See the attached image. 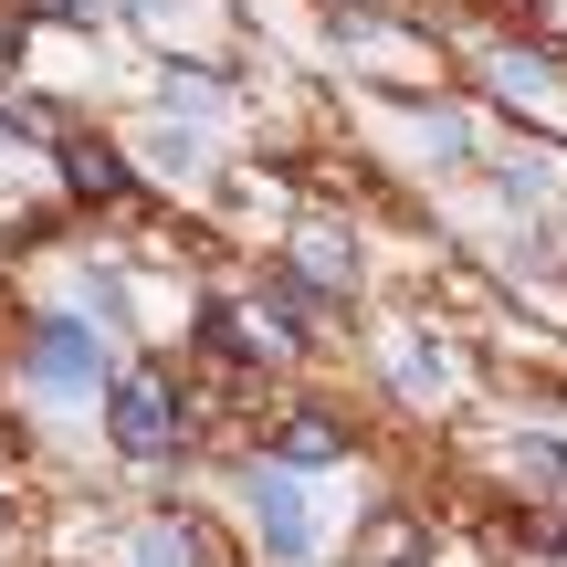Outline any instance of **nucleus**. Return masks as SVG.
<instances>
[{
    "label": "nucleus",
    "instance_id": "f257e3e1",
    "mask_svg": "<svg viewBox=\"0 0 567 567\" xmlns=\"http://www.w3.org/2000/svg\"><path fill=\"white\" fill-rule=\"evenodd\" d=\"M21 379H32L53 410H84V400L116 389V368H105V337L84 316H32V337H21Z\"/></svg>",
    "mask_w": 567,
    "mask_h": 567
},
{
    "label": "nucleus",
    "instance_id": "f03ea898",
    "mask_svg": "<svg viewBox=\"0 0 567 567\" xmlns=\"http://www.w3.org/2000/svg\"><path fill=\"white\" fill-rule=\"evenodd\" d=\"M105 431H116V452H126V463H168V452L189 442V400L158 379V368H137V379H116V389H105Z\"/></svg>",
    "mask_w": 567,
    "mask_h": 567
},
{
    "label": "nucleus",
    "instance_id": "7ed1b4c3",
    "mask_svg": "<svg viewBox=\"0 0 567 567\" xmlns=\"http://www.w3.org/2000/svg\"><path fill=\"white\" fill-rule=\"evenodd\" d=\"M252 536H264L284 567H305L326 547V494L305 484L295 463H252Z\"/></svg>",
    "mask_w": 567,
    "mask_h": 567
},
{
    "label": "nucleus",
    "instance_id": "20e7f679",
    "mask_svg": "<svg viewBox=\"0 0 567 567\" xmlns=\"http://www.w3.org/2000/svg\"><path fill=\"white\" fill-rule=\"evenodd\" d=\"M473 84L494 105H515V116H536V126H567V74H547V53H526V42H494L473 63Z\"/></svg>",
    "mask_w": 567,
    "mask_h": 567
},
{
    "label": "nucleus",
    "instance_id": "39448f33",
    "mask_svg": "<svg viewBox=\"0 0 567 567\" xmlns=\"http://www.w3.org/2000/svg\"><path fill=\"white\" fill-rule=\"evenodd\" d=\"M53 168H63L74 200H126V158L105 137H53Z\"/></svg>",
    "mask_w": 567,
    "mask_h": 567
},
{
    "label": "nucleus",
    "instance_id": "423d86ee",
    "mask_svg": "<svg viewBox=\"0 0 567 567\" xmlns=\"http://www.w3.org/2000/svg\"><path fill=\"white\" fill-rule=\"evenodd\" d=\"M295 274L316 284V295H347V284H358V243H347L337 221H305L295 231Z\"/></svg>",
    "mask_w": 567,
    "mask_h": 567
},
{
    "label": "nucleus",
    "instance_id": "0eeeda50",
    "mask_svg": "<svg viewBox=\"0 0 567 567\" xmlns=\"http://www.w3.org/2000/svg\"><path fill=\"white\" fill-rule=\"evenodd\" d=\"M389 389H410V400H442V389H452L442 347H421V337H389Z\"/></svg>",
    "mask_w": 567,
    "mask_h": 567
},
{
    "label": "nucleus",
    "instance_id": "6e6552de",
    "mask_svg": "<svg viewBox=\"0 0 567 567\" xmlns=\"http://www.w3.org/2000/svg\"><path fill=\"white\" fill-rule=\"evenodd\" d=\"M410 137H421L431 168H463V158H473V126L452 116V105H410Z\"/></svg>",
    "mask_w": 567,
    "mask_h": 567
},
{
    "label": "nucleus",
    "instance_id": "1a4fd4ad",
    "mask_svg": "<svg viewBox=\"0 0 567 567\" xmlns=\"http://www.w3.org/2000/svg\"><path fill=\"white\" fill-rule=\"evenodd\" d=\"M347 431L326 421V410H295V421H274V463H337Z\"/></svg>",
    "mask_w": 567,
    "mask_h": 567
},
{
    "label": "nucleus",
    "instance_id": "9d476101",
    "mask_svg": "<svg viewBox=\"0 0 567 567\" xmlns=\"http://www.w3.org/2000/svg\"><path fill=\"white\" fill-rule=\"evenodd\" d=\"M505 473H526V494H547V505H567V452L557 442H515Z\"/></svg>",
    "mask_w": 567,
    "mask_h": 567
},
{
    "label": "nucleus",
    "instance_id": "9b49d317",
    "mask_svg": "<svg viewBox=\"0 0 567 567\" xmlns=\"http://www.w3.org/2000/svg\"><path fill=\"white\" fill-rule=\"evenodd\" d=\"M137 567H189V526H137Z\"/></svg>",
    "mask_w": 567,
    "mask_h": 567
},
{
    "label": "nucleus",
    "instance_id": "f8f14e48",
    "mask_svg": "<svg viewBox=\"0 0 567 567\" xmlns=\"http://www.w3.org/2000/svg\"><path fill=\"white\" fill-rule=\"evenodd\" d=\"M147 147H158V158H168V168H179V179H200V168H210V147H200V137H189V126H158V137H147Z\"/></svg>",
    "mask_w": 567,
    "mask_h": 567
},
{
    "label": "nucleus",
    "instance_id": "ddd939ff",
    "mask_svg": "<svg viewBox=\"0 0 567 567\" xmlns=\"http://www.w3.org/2000/svg\"><path fill=\"white\" fill-rule=\"evenodd\" d=\"M168 105H189V116H221V84H210V74H168Z\"/></svg>",
    "mask_w": 567,
    "mask_h": 567
},
{
    "label": "nucleus",
    "instance_id": "4468645a",
    "mask_svg": "<svg viewBox=\"0 0 567 567\" xmlns=\"http://www.w3.org/2000/svg\"><path fill=\"white\" fill-rule=\"evenodd\" d=\"M484 11H505V21H536V11H547V0H484Z\"/></svg>",
    "mask_w": 567,
    "mask_h": 567
},
{
    "label": "nucleus",
    "instance_id": "2eb2a0df",
    "mask_svg": "<svg viewBox=\"0 0 567 567\" xmlns=\"http://www.w3.org/2000/svg\"><path fill=\"white\" fill-rule=\"evenodd\" d=\"M389 567H421V557H389Z\"/></svg>",
    "mask_w": 567,
    "mask_h": 567
},
{
    "label": "nucleus",
    "instance_id": "dca6fc26",
    "mask_svg": "<svg viewBox=\"0 0 567 567\" xmlns=\"http://www.w3.org/2000/svg\"><path fill=\"white\" fill-rule=\"evenodd\" d=\"M84 11H105V0H84Z\"/></svg>",
    "mask_w": 567,
    "mask_h": 567
}]
</instances>
